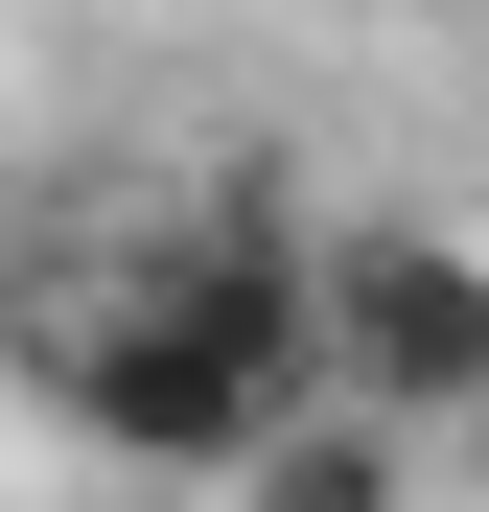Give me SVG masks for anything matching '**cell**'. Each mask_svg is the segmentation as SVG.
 <instances>
[{
  "label": "cell",
  "instance_id": "3957f363",
  "mask_svg": "<svg viewBox=\"0 0 489 512\" xmlns=\"http://www.w3.org/2000/svg\"><path fill=\"white\" fill-rule=\"evenodd\" d=\"M0 326H24V233H0Z\"/></svg>",
  "mask_w": 489,
  "mask_h": 512
},
{
  "label": "cell",
  "instance_id": "6da1fadb",
  "mask_svg": "<svg viewBox=\"0 0 489 512\" xmlns=\"http://www.w3.org/2000/svg\"><path fill=\"white\" fill-rule=\"evenodd\" d=\"M303 303H326V396L420 419V443L489 419V233H443V210H350V233H303Z\"/></svg>",
  "mask_w": 489,
  "mask_h": 512
},
{
  "label": "cell",
  "instance_id": "277c9868",
  "mask_svg": "<svg viewBox=\"0 0 489 512\" xmlns=\"http://www.w3.org/2000/svg\"><path fill=\"white\" fill-rule=\"evenodd\" d=\"M466 443H489V419H466Z\"/></svg>",
  "mask_w": 489,
  "mask_h": 512
},
{
  "label": "cell",
  "instance_id": "7a4b0ae2",
  "mask_svg": "<svg viewBox=\"0 0 489 512\" xmlns=\"http://www.w3.org/2000/svg\"><path fill=\"white\" fill-rule=\"evenodd\" d=\"M396 489H420V419H373V396H303L280 443L210 489V512H396Z\"/></svg>",
  "mask_w": 489,
  "mask_h": 512
}]
</instances>
